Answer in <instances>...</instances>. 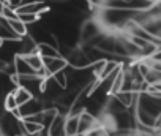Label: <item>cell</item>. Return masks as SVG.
Instances as JSON below:
<instances>
[{
  "label": "cell",
  "mask_w": 161,
  "mask_h": 136,
  "mask_svg": "<svg viewBox=\"0 0 161 136\" xmlns=\"http://www.w3.org/2000/svg\"><path fill=\"white\" fill-rule=\"evenodd\" d=\"M2 5H5V7L14 10V11H18V10L24 5V0H3Z\"/></svg>",
  "instance_id": "6da1fadb"
}]
</instances>
